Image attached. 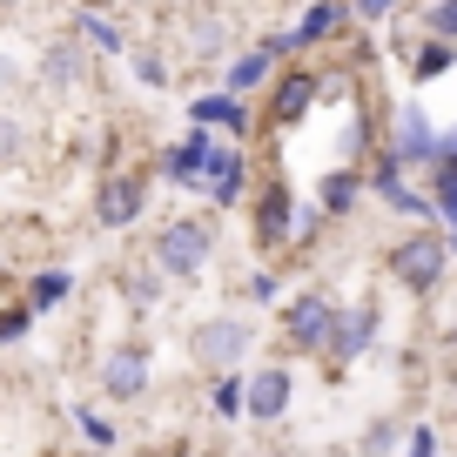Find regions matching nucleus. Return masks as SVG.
Wrapping results in <instances>:
<instances>
[{
    "instance_id": "bb28decb",
    "label": "nucleus",
    "mask_w": 457,
    "mask_h": 457,
    "mask_svg": "<svg viewBox=\"0 0 457 457\" xmlns=\"http://www.w3.org/2000/svg\"><path fill=\"white\" fill-rule=\"evenodd\" d=\"M403 451V424H390V417H377L370 430H363V457H397Z\"/></svg>"
},
{
    "instance_id": "a878e982",
    "label": "nucleus",
    "mask_w": 457,
    "mask_h": 457,
    "mask_svg": "<svg viewBox=\"0 0 457 457\" xmlns=\"http://www.w3.org/2000/svg\"><path fill=\"white\" fill-rule=\"evenodd\" d=\"M81 41L95 47V54H129V47H121V28L101 21V14H81Z\"/></svg>"
},
{
    "instance_id": "7c9ffc66",
    "label": "nucleus",
    "mask_w": 457,
    "mask_h": 457,
    "mask_svg": "<svg viewBox=\"0 0 457 457\" xmlns=\"http://www.w3.org/2000/svg\"><path fill=\"white\" fill-rule=\"evenodd\" d=\"M437 424H403V457H437Z\"/></svg>"
},
{
    "instance_id": "473e14b6",
    "label": "nucleus",
    "mask_w": 457,
    "mask_h": 457,
    "mask_svg": "<svg viewBox=\"0 0 457 457\" xmlns=\"http://www.w3.org/2000/svg\"><path fill=\"white\" fill-rule=\"evenodd\" d=\"M424 28L437 34V41H457V0H437V7L424 14Z\"/></svg>"
},
{
    "instance_id": "5701e85b",
    "label": "nucleus",
    "mask_w": 457,
    "mask_h": 457,
    "mask_svg": "<svg viewBox=\"0 0 457 457\" xmlns=\"http://www.w3.org/2000/svg\"><path fill=\"white\" fill-rule=\"evenodd\" d=\"M451 68H457V41H437V34H430V41L411 47V81H437V74H451Z\"/></svg>"
},
{
    "instance_id": "f257e3e1",
    "label": "nucleus",
    "mask_w": 457,
    "mask_h": 457,
    "mask_svg": "<svg viewBox=\"0 0 457 457\" xmlns=\"http://www.w3.org/2000/svg\"><path fill=\"white\" fill-rule=\"evenodd\" d=\"M148 262L162 270V283H202V270L215 262V215H169L148 243Z\"/></svg>"
},
{
    "instance_id": "a211bd4d",
    "label": "nucleus",
    "mask_w": 457,
    "mask_h": 457,
    "mask_svg": "<svg viewBox=\"0 0 457 457\" xmlns=\"http://www.w3.org/2000/svg\"><path fill=\"white\" fill-rule=\"evenodd\" d=\"M114 289H121V303H129L135 316H148L162 296H169V283H162V270H148V262H135V270L114 276Z\"/></svg>"
},
{
    "instance_id": "412c9836",
    "label": "nucleus",
    "mask_w": 457,
    "mask_h": 457,
    "mask_svg": "<svg viewBox=\"0 0 457 457\" xmlns=\"http://www.w3.org/2000/svg\"><path fill=\"white\" fill-rule=\"evenodd\" d=\"M430 202L444 215V243L457 256V162H430Z\"/></svg>"
},
{
    "instance_id": "6ab92c4d",
    "label": "nucleus",
    "mask_w": 457,
    "mask_h": 457,
    "mask_svg": "<svg viewBox=\"0 0 457 457\" xmlns=\"http://www.w3.org/2000/svg\"><path fill=\"white\" fill-rule=\"evenodd\" d=\"M270 74H276V54H270V47H262V41H256V47H243V54L228 61V95H256Z\"/></svg>"
},
{
    "instance_id": "9b49d317",
    "label": "nucleus",
    "mask_w": 457,
    "mask_h": 457,
    "mask_svg": "<svg viewBox=\"0 0 457 457\" xmlns=\"http://www.w3.org/2000/svg\"><path fill=\"white\" fill-rule=\"evenodd\" d=\"M390 155H397L403 169H430V162H437V129H430V114L417 108V101H403L397 121H390Z\"/></svg>"
},
{
    "instance_id": "c9c22d12",
    "label": "nucleus",
    "mask_w": 457,
    "mask_h": 457,
    "mask_svg": "<svg viewBox=\"0 0 457 457\" xmlns=\"http://www.w3.org/2000/svg\"><path fill=\"white\" fill-rule=\"evenodd\" d=\"M0 87H14V61H0Z\"/></svg>"
},
{
    "instance_id": "72a5a7b5",
    "label": "nucleus",
    "mask_w": 457,
    "mask_h": 457,
    "mask_svg": "<svg viewBox=\"0 0 457 457\" xmlns=\"http://www.w3.org/2000/svg\"><path fill=\"white\" fill-rule=\"evenodd\" d=\"M390 14H397V0H350V21H363V28H377Z\"/></svg>"
},
{
    "instance_id": "f704fd0d",
    "label": "nucleus",
    "mask_w": 457,
    "mask_h": 457,
    "mask_svg": "<svg viewBox=\"0 0 457 457\" xmlns=\"http://www.w3.org/2000/svg\"><path fill=\"white\" fill-rule=\"evenodd\" d=\"M437 162H457V129H444V135H437Z\"/></svg>"
},
{
    "instance_id": "ea45409f",
    "label": "nucleus",
    "mask_w": 457,
    "mask_h": 457,
    "mask_svg": "<svg viewBox=\"0 0 457 457\" xmlns=\"http://www.w3.org/2000/svg\"><path fill=\"white\" fill-rule=\"evenodd\" d=\"M0 283H7V262H0Z\"/></svg>"
},
{
    "instance_id": "f3484780",
    "label": "nucleus",
    "mask_w": 457,
    "mask_h": 457,
    "mask_svg": "<svg viewBox=\"0 0 457 457\" xmlns=\"http://www.w3.org/2000/svg\"><path fill=\"white\" fill-rule=\"evenodd\" d=\"M357 202H363V169H329L316 182V209L323 215H350Z\"/></svg>"
},
{
    "instance_id": "4be33fe9",
    "label": "nucleus",
    "mask_w": 457,
    "mask_h": 457,
    "mask_svg": "<svg viewBox=\"0 0 457 457\" xmlns=\"http://www.w3.org/2000/svg\"><path fill=\"white\" fill-rule=\"evenodd\" d=\"M68 296H74V276H68V270H34L28 289H21V303H28L34 316L54 310V303H68Z\"/></svg>"
},
{
    "instance_id": "39448f33",
    "label": "nucleus",
    "mask_w": 457,
    "mask_h": 457,
    "mask_svg": "<svg viewBox=\"0 0 457 457\" xmlns=\"http://www.w3.org/2000/svg\"><path fill=\"white\" fill-rule=\"evenodd\" d=\"M337 310H343V303L329 296V289H296V296L283 303V343H289V357H323Z\"/></svg>"
},
{
    "instance_id": "ddd939ff",
    "label": "nucleus",
    "mask_w": 457,
    "mask_h": 457,
    "mask_svg": "<svg viewBox=\"0 0 457 457\" xmlns=\"http://www.w3.org/2000/svg\"><path fill=\"white\" fill-rule=\"evenodd\" d=\"M243 188H249V155H243V142H222L209 162V209H236Z\"/></svg>"
},
{
    "instance_id": "58836bf2",
    "label": "nucleus",
    "mask_w": 457,
    "mask_h": 457,
    "mask_svg": "<svg viewBox=\"0 0 457 457\" xmlns=\"http://www.w3.org/2000/svg\"><path fill=\"white\" fill-rule=\"evenodd\" d=\"M74 457H101V451H74Z\"/></svg>"
},
{
    "instance_id": "dca6fc26",
    "label": "nucleus",
    "mask_w": 457,
    "mask_h": 457,
    "mask_svg": "<svg viewBox=\"0 0 457 457\" xmlns=\"http://www.w3.org/2000/svg\"><path fill=\"white\" fill-rule=\"evenodd\" d=\"M87 81V47L81 41H54L41 54V87H54V95H68V87Z\"/></svg>"
},
{
    "instance_id": "cd10ccee",
    "label": "nucleus",
    "mask_w": 457,
    "mask_h": 457,
    "mask_svg": "<svg viewBox=\"0 0 457 457\" xmlns=\"http://www.w3.org/2000/svg\"><path fill=\"white\" fill-rule=\"evenodd\" d=\"M34 323H41V316H34L28 303H7V310H0V350H7V343H28Z\"/></svg>"
},
{
    "instance_id": "2f4dec72",
    "label": "nucleus",
    "mask_w": 457,
    "mask_h": 457,
    "mask_svg": "<svg viewBox=\"0 0 457 457\" xmlns=\"http://www.w3.org/2000/svg\"><path fill=\"white\" fill-rule=\"evenodd\" d=\"M243 296H249V303L262 310V303H276V296H283V283H276L270 270H249V276H243Z\"/></svg>"
},
{
    "instance_id": "6e6552de",
    "label": "nucleus",
    "mask_w": 457,
    "mask_h": 457,
    "mask_svg": "<svg viewBox=\"0 0 457 457\" xmlns=\"http://www.w3.org/2000/svg\"><path fill=\"white\" fill-rule=\"evenodd\" d=\"M148 215V175H129V169H108L95 182V228H108V236H121V228H135Z\"/></svg>"
},
{
    "instance_id": "f03ea898",
    "label": "nucleus",
    "mask_w": 457,
    "mask_h": 457,
    "mask_svg": "<svg viewBox=\"0 0 457 457\" xmlns=\"http://www.w3.org/2000/svg\"><path fill=\"white\" fill-rule=\"evenodd\" d=\"M451 243H444V228H411V236H397L390 243V256H384V270H390V283L403 289V296H437L444 289V276H451Z\"/></svg>"
},
{
    "instance_id": "e433bc0d",
    "label": "nucleus",
    "mask_w": 457,
    "mask_h": 457,
    "mask_svg": "<svg viewBox=\"0 0 457 457\" xmlns=\"http://www.w3.org/2000/svg\"><path fill=\"white\" fill-rule=\"evenodd\" d=\"M169 457H195V444H175V451H169Z\"/></svg>"
},
{
    "instance_id": "4468645a",
    "label": "nucleus",
    "mask_w": 457,
    "mask_h": 457,
    "mask_svg": "<svg viewBox=\"0 0 457 457\" xmlns=\"http://www.w3.org/2000/svg\"><path fill=\"white\" fill-rule=\"evenodd\" d=\"M188 121H195V129H228V142H243V135H249V108H243V95H228V87L195 95V101H188Z\"/></svg>"
},
{
    "instance_id": "7ed1b4c3",
    "label": "nucleus",
    "mask_w": 457,
    "mask_h": 457,
    "mask_svg": "<svg viewBox=\"0 0 457 457\" xmlns=\"http://www.w3.org/2000/svg\"><path fill=\"white\" fill-rule=\"evenodd\" d=\"M148 384H155V343H148V337H121V343H108V350H101L95 390H101L108 403H142Z\"/></svg>"
},
{
    "instance_id": "a19ab883",
    "label": "nucleus",
    "mask_w": 457,
    "mask_h": 457,
    "mask_svg": "<svg viewBox=\"0 0 457 457\" xmlns=\"http://www.w3.org/2000/svg\"><path fill=\"white\" fill-rule=\"evenodd\" d=\"M236 457H256V451H236Z\"/></svg>"
},
{
    "instance_id": "1a4fd4ad",
    "label": "nucleus",
    "mask_w": 457,
    "mask_h": 457,
    "mask_svg": "<svg viewBox=\"0 0 457 457\" xmlns=\"http://www.w3.org/2000/svg\"><path fill=\"white\" fill-rule=\"evenodd\" d=\"M289 403H296V370L289 363H262V370H249V390H243V417L256 430L283 424Z\"/></svg>"
},
{
    "instance_id": "c85d7f7f",
    "label": "nucleus",
    "mask_w": 457,
    "mask_h": 457,
    "mask_svg": "<svg viewBox=\"0 0 457 457\" xmlns=\"http://www.w3.org/2000/svg\"><path fill=\"white\" fill-rule=\"evenodd\" d=\"M14 162H28V129L14 114H0V169H14Z\"/></svg>"
},
{
    "instance_id": "4c0bfd02",
    "label": "nucleus",
    "mask_w": 457,
    "mask_h": 457,
    "mask_svg": "<svg viewBox=\"0 0 457 457\" xmlns=\"http://www.w3.org/2000/svg\"><path fill=\"white\" fill-rule=\"evenodd\" d=\"M451 357H457V323H451Z\"/></svg>"
},
{
    "instance_id": "b1692460",
    "label": "nucleus",
    "mask_w": 457,
    "mask_h": 457,
    "mask_svg": "<svg viewBox=\"0 0 457 457\" xmlns=\"http://www.w3.org/2000/svg\"><path fill=\"white\" fill-rule=\"evenodd\" d=\"M243 390H249V370H222L209 384V411L215 417H243Z\"/></svg>"
},
{
    "instance_id": "20e7f679",
    "label": "nucleus",
    "mask_w": 457,
    "mask_h": 457,
    "mask_svg": "<svg viewBox=\"0 0 457 457\" xmlns=\"http://www.w3.org/2000/svg\"><path fill=\"white\" fill-rule=\"evenodd\" d=\"M249 350H256V323H249V316H236V310H215V316H202V323L188 329V357H195L209 377L243 370Z\"/></svg>"
},
{
    "instance_id": "f8f14e48",
    "label": "nucleus",
    "mask_w": 457,
    "mask_h": 457,
    "mask_svg": "<svg viewBox=\"0 0 457 457\" xmlns=\"http://www.w3.org/2000/svg\"><path fill=\"white\" fill-rule=\"evenodd\" d=\"M323 101V74H310V68H289L283 81H276V95H270V121L276 129H296L303 114Z\"/></svg>"
},
{
    "instance_id": "c756f323",
    "label": "nucleus",
    "mask_w": 457,
    "mask_h": 457,
    "mask_svg": "<svg viewBox=\"0 0 457 457\" xmlns=\"http://www.w3.org/2000/svg\"><path fill=\"white\" fill-rule=\"evenodd\" d=\"M129 68H135V81H142V87H169V61H162L155 47H135Z\"/></svg>"
},
{
    "instance_id": "aec40b11",
    "label": "nucleus",
    "mask_w": 457,
    "mask_h": 457,
    "mask_svg": "<svg viewBox=\"0 0 457 457\" xmlns=\"http://www.w3.org/2000/svg\"><path fill=\"white\" fill-rule=\"evenodd\" d=\"M74 430H81V444L87 451H101V457H114V444H121V424H114L108 411H95V403H74Z\"/></svg>"
},
{
    "instance_id": "9d476101",
    "label": "nucleus",
    "mask_w": 457,
    "mask_h": 457,
    "mask_svg": "<svg viewBox=\"0 0 457 457\" xmlns=\"http://www.w3.org/2000/svg\"><path fill=\"white\" fill-rule=\"evenodd\" d=\"M215 135L209 129H188L175 148H162V162H155V182H169V188H209V162H215Z\"/></svg>"
},
{
    "instance_id": "0eeeda50",
    "label": "nucleus",
    "mask_w": 457,
    "mask_h": 457,
    "mask_svg": "<svg viewBox=\"0 0 457 457\" xmlns=\"http://www.w3.org/2000/svg\"><path fill=\"white\" fill-rule=\"evenodd\" d=\"M249 243H256L262 256H276V249L296 243V195H289L283 175H270V182L256 188V209H249Z\"/></svg>"
},
{
    "instance_id": "393cba45",
    "label": "nucleus",
    "mask_w": 457,
    "mask_h": 457,
    "mask_svg": "<svg viewBox=\"0 0 457 457\" xmlns=\"http://www.w3.org/2000/svg\"><path fill=\"white\" fill-rule=\"evenodd\" d=\"M188 41H195V61H228V21H195V34H188Z\"/></svg>"
},
{
    "instance_id": "423d86ee",
    "label": "nucleus",
    "mask_w": 457,
    "mask_h": 457,
    "mask_svg": "<svg viewBox=\"0 0 457 457\" xmlns=\"http://www.w3.org/2000/svg\"><path fill=\"white\" fill-rule=\"evenodd\" d=\"M377 337H384V310H377L370 296H363V303H350V310H337V323H329V343H323L329 377H337V370H350L357 357H370V350H377Z\"/></svg>"
},
{
    "instance_id": "2eb2a0df",
    "label": "nucleus",
    "mask_w": 457,
    "mask_h": 457,
    "mask_svg": "<svg viewBox=\"0 0 457 457\" xmlns=\"http://www.w3.org/2000/svg\"><path fill=\"white\" fill-rule=\"evenodd\" d=\"M350 28V0H310L303 7V21L289 28V41L296 47H316V41H329V34H343Z\"/></svg>"
}]
</instances>
